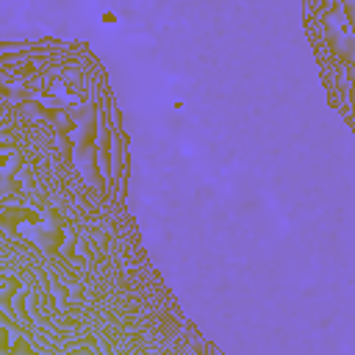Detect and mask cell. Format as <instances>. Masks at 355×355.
Masks as SVG:
<instances>
[{
    "label": "cell",
    "mask_w": 355,
    "mask_h": 355,
    "mask_svg": "<svg viewBox=\"0 0 355 355\" xmlns=\"http://www.w3.org/2000/svg\"><path fill=\"white\" fill-rule=\"evenodd\" d=\"M22 219H28V222H42V216L36 214V211H31V208H11V211H6V214H0V225H6L8 230H17V222H22Z\"/></svg>",
    "instance_id": "cell-1"
},
{
    "label": "cell",
    "mask_w": 355,
    "mask_h": 355,
    "mask_svg": "<svg viewBox=\"0 0 355 355\" xmlns=\"http://www.w3.org/2000/svg\"><path fill=\"white\" fill-rule=\"evenodd\" d=\"M0 324H3V327H8L11 333H19V336H22V327H19V324H17L6 311H0Z\"/></svg>",
    "instance_id": "cell-3"
},
{
    "label": "cell",
    "mask_w": 355,
    "mask_h": 355,
    "mask_svg": "<svg viewBox=\"0 0 355 355\" xmlns=\"http://www.w3.org/2000/svg\"><path fill=\"white\" fill-rule=\"evenodd\" d=\"M8 355H42V352H36V349L31 347V341H28L25 336H19V338L8 347Z\"/></svg>",
    "instance_id": "cell-2"
}]
</instances>
